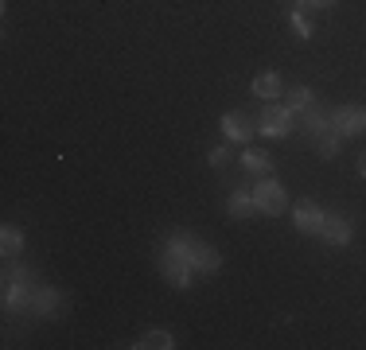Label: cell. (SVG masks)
<instances>
[{"label": "cell", "instance_id": "44dd1931", "mask_svg": "<svg viewBox=\"0 0 366 350\" xmlns=\"http://www.w3.org/2000/svg\"><path fill=\"white\" fill-rule=\"evenodd\" d=\"M359 175H362V179H366V152L359 156Z\"/></svg>", "mask_w": 366, "mask_h": 350}, {"label": "cell", "instance_id": "d6986e66", "mask_svg": "<svg viewBox=\"0 0 366 350\" xmlns=\"http://www.w3.org/2000/svg\"><path fill=\"white\" fill-rule=\"evenodd\" d=\"M226 160H230V148H214V152H211V164H214V168H222Z\"/></svg>", "mask_w": 366, "mask_h": 350}, {"label": "cell", "instance_id": "7c38bea8", "mask_svg": "<svg viewBox=\"0 0 366 350\" xmlns=\"http://www.w3.org/2000/svg\"><path fill=\"white\" fill-rule=\"evenodd\" d=\"M226 206H230V214H234V218H249V214L257 210V206H254V195H246V191H234Z\"/></svg>", "mask_w": 366, "mask_h": 350}, {"label": "cell", "instance_id": "8992f818", "mask_svg": "<svg viewBox=\"0 0 366 350\" xmlns=\"http://www.w3.org/2000/svg\"><path fill=\"white\" fill-rule=\"evenodd\" d=\"M31 300H36V288L28 280H4V308L8 311H31Z\"/></svg>", "mask_w": 366, "mask_h": 350}, {"label": "cell", "instance_id": "ba28073f", "mask_svg": "<svg viewBox=\"0 0 366 350\" xmlns=\"http://www.w3.org/2000/svg\"><path fill=\"white\" fill-rule=\"evenodd\" d=\"M320 238H324L327 245H347V241H351V218H343V214H324Z\"/></svg>", "mask_w": 366, "mask_h": 350}, {"label": "cell", "instance_id": "9c48e42d", "mask_svg": "<svg viewBox=\"0 0 366 350\" xmlns=\"http://www.w3.org/2000/svg\"><path fill=\"white\" fill-rule=\"evenodd\" d=\"M222 136L226 140H249V136H254V125H249V117L242 109H230L222 117Z\"/></svg>", "mask_w": 366, "mask_h": 350}, {"label": "cell", "instance_id": "5bb4252c", "mask_svg": "<svg viewBox=\"0 0 366 350\" xmlns=\"http://www.w3.org/2000/svg\"><path fill=\"white\" fill-rule=\"evenodd\" d=\"M0 245H4V257H16V253L24 249V234L16 230V226H4V230H0Z\"/></svg>", "mask_w": 366, "mask_h": 350}, {"label": "cell", "instance_id": "e0dca14e", "mask_svg": "<svg viewBox=\"0 0 366 350\" xmlns=\"http://www.w3.org/2000/svg\"><path fill=\"white\" fill-rule=\"evenodd\" d=\"M242 164H246L249 171H257V175H265L269 168H273V160H269V156L261 152V148H249V152L242 156Z\"/></svg>", "mask_w": 366, "mask_h": 350}, {"label": "cell", "instance_id": "ac0fdd59", "mask_svg": "<svg viewBox=\"0 0 366 350\" xmlns=\"http://www.w3.org/2000/svg\"><path fill=\"white\" fill-rule=\"evenodd\" d=\"M292 28H296V35H300V39H308V35H312V20H304V12H296V16H292Z\"/></svg>", "mask_w": 366, "mask_h": 350}, {"label": "cell", "instance_id": "2e32d148", "mask_svg": "<svg viewBox=\"0 0 366 350\" xmlns=\"http://www.w3.org/2000/svg\"><path fill=\"white\" fill-rule=\"evenodd\" d=\"M285 105H289L292 113L312 109V90H308V86H296V90H289V98H285Z\"/></svg>", "mask_w": 366, "mask_h": 350}, {"label": "cell", "instance_id": "3957f363", "mask_svg": "<svg viewBox=\"0 0 366 350\" xmlns=\"http://www.w3.org/2000/svg\"><path fill=\"white\" fill-rule=\"evenodd\" d=\"M249 195H254V206L261 214H281V210L289 206V195H285V187L277 179H261Z\"/></svg>", "mask_w": 366, "mask_h": 350}, {"label": "cell", "instance_id": "ffe728a7", "mask_svg": "<svg viewBox=\"0 0 366 350\" xmlns=\"http://www.w3.org/2000/svg\"><path fill=\"white\" fill-rule=\"evenodd\" d=\"M308 4H312V8H331L335 0H308Z\"/></svg>", "mask_w": 366, "mask_h": 350}, {"label": "cell", "instance_id": "277c9868", "mask_svg": "<svg viewBox=\"0 0 366 350\" xmlns=\"http://www.w3.org/2000/svg\"><path fill=\"white\" fill-rule=\"evenodd\" d=\"M160 273L172 288H187L191 284V261L179 249H164L160 253Z\"/></svg>", "mask_w": 366, "mask_h": 350}, {"label": "cell", "instance_id": "5b68a950", "mask_svg": "<svg viewBox=\"0 0 366 350\" xmlns=\"http://www.w3.org/2000/svg\"><path fill=\"white\" fill-rule=\"evenodd\" d=\"M331 125H335L339 136H359V133H366V105H343V109H335Z\"/></svg>", "mask_w": 366, "mask_h": 350}, {"label": "cell", "instance_id": "9a60e30c", "mask_svg": "<svg viewBox=\"0 0 366 350\" xmlns=\"http://www.w3.org/2000/svg\"><path fill=\"white\" fill-rule=\"evenodd\" d=\"M339 140H343V136L335 133V125H331L327 133H320V136H316V148H320V156H324V160H331V156H339Z\"/></svg>", "mask_w": 366, "mask_h": 350}, {"label": "cell", "instance_id": "52a82bcc", "mask_svg": "<svg viewBox=\"0 0 366 350\" xmlns=\"http://www.w3.org/2000/svg\"><path fill=\"white\" fill-rule=\"evenodd\" d=\"M292 226L300 234H320V226H324V210L312 203V199H304V203H296V210H292Z\"/></svg>", "mask_w": 366, "mask_h": 350}, {"label": "cell", "instance_id": "4fadbf2b", "mask_svg": "<svg viewBox=\"0 0 366 350\" xmlns=\"http://www.w3.org/2000/svg\"><path fill=\"white\" fill-rule=\"evenodd\" d=\"M137 346H141V350H172V346H176V339H172L168 331H148Z\"/></svg>", "mask_w": 366, "mask_h": 350}, {"label": "cell", "instance_id": "8fae6325", "mask_svg": "<svg viewBox=\"0 0 366 350\" xmlns=\"http://www.w3.org/2000/svg\"><path fill=\"white\" fill-rule=\"evenodd\" d=\"M55 308H59V292H55V288H36L31 311H39V315H55Z\"/></svg>", "mask_w": 366, "mask_h": 350}, {"label": "cell", "instance_id": "30bf717a", "mask_svg": "<svg viewBox=\"0 0 366 350\" xmlns=\"http://www.w3.org/2000/svg\"><path fill=\"white\" fill-rule=\"evenodd\" d=\"M254 94H257V98L261 101H277V98H281V78H277V74H257L254 78Z\"/></svg>", "mask_w": 366, "mask_h": 350}, {"label": "cell", "instance_id": "7a4b0ae2", "mask_svg": "<svg viewBox=\"0 0 366 350\" xmlns=\"http://www.w3.org/2000/svg\"><path fill=\"white\" fill-rule=\"evenodd\" d=\"M257 133L261 136H273V140H281V136H289L292 133V109L289 105H265L261 109V121H257Z\"/></svg>", "mask_w": 366, "mask_h": 350}, {"label": "cell", "instance_id": "6da1fadb", "mask_svg": "<svg viewBox=\"0 0 366 350\" xmlns=\"http://www.w3.org/2000/svg\"><path fill=\"white\" fill-rule=\"evenodd\" d=\"M168 249H179L183 257L191 261V269H203V273H211V269H219V265H222L219 253H214L203 238H195V234H187V230L172 234V238H168Z\"/></svg>", "mask_w": 366, "mask_h": 350}]
</instances>
